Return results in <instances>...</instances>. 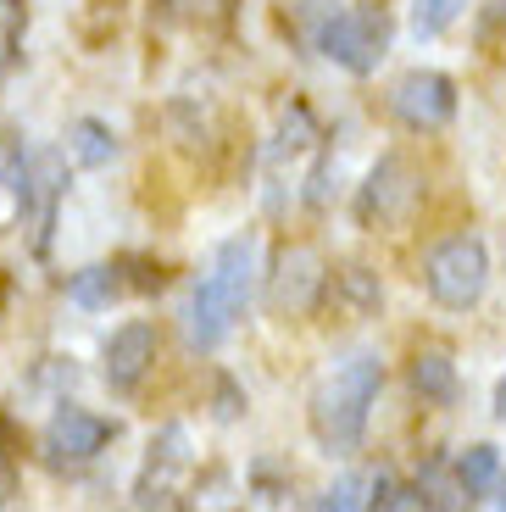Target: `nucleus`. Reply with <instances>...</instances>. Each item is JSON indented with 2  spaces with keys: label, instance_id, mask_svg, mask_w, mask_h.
Returning <instances> with one entry per match:
<instances>
[{
  "label": "nucleus",
  "instance_id": "obj_1",
  "mask_svg": "<svg viewBox=\"0 0 506 512\" xmlns=\"http://www.w3.org/2000/svg\"><path fill=\"white\" fill-rule=\"evenodd\" d=\"M384 390V362L379 351H351L334 373H323L306 401V423H312V440L329 457H356L367 440V418H373V401Z\"/></svg>",
  "mask_w": 506,
  "mask_h": 512
},
{
  "label": "nucleus",
  "instance_id": "obj_2",
  "mask_svg": "<svg viewBox=\"0 0 506 512\" xmlns=\"http://www.w3.org/2000/svg\"><path fill=\"white\" fill-rule=\"evenodd\" d=\"M251 290H256V240L234 234V240H223L212 251V273L184 301V346L201 351V357L223 346L234 334V323H240Z\"/></svg>",
  "mask_w": 506,
  "mask_h": 512
},
{
  "label": "nucleus",
  "instance_id": "obj_3",
  "mask_svg": "<svg viewBox=\"0 0 506 512\" xmlns=\"http://www.w3.org/2000/svg\"><path fill=\"white\" fill-rule=\"evenodd\" d=\"M423 284L445 312H468L490 290V251L479 234H451L423 256Z\"/></svg>",
  "mask_w": 506,
  "mask_h": 512
},
{
  "label": "nucleus",
  "instance_id": "obj_4",
  "mask_svg": "<svg viewBox=\"0 0 506 512\" xmlns=\"http://www.w3.org/2000/svg\"><path fill=\"white\" fill-rule=\"evenodd\" d=\"M390 34L395 28L384 6H345V12L317 23V51L329 56L334 67H345V73L367 78V73H379V62L390 56Z\"/></svg>",
  "mask_w": 506,
  "mask_h": 512
},
{
  "label": "nucleus",
  "instance_id": "obj_5",
  "mask_svg": "<svg viewBox=\"0 0 506 512\" xmlns=\"http://www.w3.org/2000/svg\"><path fill=\"white\" fill-rule=\"evenodd\" d=\"M112 440H117V423L112 418L84 412V407H56L51 423L39 429V457L51 462L56 474H78V468H89V462L101 457Z\"/></svg>",
  "mask_w": 506,
  "mask_h": 512
},
{
  "label": "nucleus",
  "instance_id": "obj_6",
  "mask_svg": "<svg viewBox=\"0 0 506 512\" xmlns=\"http://www.w3.org/2000/svg\"><path fill=\"white\" fill-rule=\"evenodd\" d=\"M329 295V262L317 245H284L267 268V307L279 318H312L317 301Z\"/></svg>",
  "mask_w": 506,
  "mask_h": 512
},
{
  "label": "nucleus",
  "instance_id": "obj_7",
  "mask_svg": "<svg viewBox=\"0 0 506 512\" xmlns=\"http://www.w3.org/2000/svg\"><path fill=\"white\" fill-rule=\"evenodd\" d=\"M418 195H423V173L401 151H390L373 162L367 184L356 190V223L362 229H390V223H401L418 206Z\"/></svg>",
  "mask_w": 506,
  "mask_h": 512
},
{
  "label": "nucleus",
  "instance_id": "obj_8",
  "mask_svg": "<svg viewBox=\"0 0 506 512\" xmlns=\"http://www.w3.org/2000/svg\"><path fill=\"white\" fill-rule=\"evenodd\" d=\"M390 112H395V123L412 128V134H434V128H445L456 117V78L434 73V67L406 73L390 90Z\"/></svg>",
  "mask_w": 506,
  "mask_h": 512
},
{
  "label": "nucleus",
  "instance_id": "obj_9",
  "mask_svg": "<svg viewBox=\"0 0 506 512\" xmlns=\"http://www.w3.org/2000/svg\"><path fill=\"white\" fill-rule=\"evenodd\" d=\"M17 212L34 229V251L51 245V223H56V201L67 195V156L62 151H34L23 167V184H17Z\"/></svg>",
  "mask_w": 506,
  "mask_h": 512
},
{
  "label": "nucleus",
  "instance_id": "obj_10",
  "mask_svg": "<svg viewBox=\"0 0 506 512\" xmlns=\"http://www.w3.org/2000/svg\"><path fill=\"white\" fill-rule=\"evenodd\" d=\"M156 351H162V334H156V323H145V318L123 323V329L106 340V351H101L106 384H112L117 396H134V390L145 384V373L156 368Z\"/></svg>",
  "mask_w": 506,
  "mask_h": 512
},
{
  "label": "nucleus",
  "instance_id": "obj_11",
  "mask_svg": "<svg viewBox=\"0 0 506 512\" xmlns=\"http://www.w3.org/2000/svg\"><path fill=\"white\" fill-rule=\"evenodd\" d=\"M178 468H190V429H184V423H167L162 435L151 440V457H145V474H140V485H134V501H140V507L173 501Z\"/></svg>",
  "mask_w": 506,
  "mask_h": 512
},
{
  "label": "nucleus",
  "instance_id": "obj_12",
  "mask_svg": "<svg viewBox=\"0 0 506 512\" xmlns=\"http://www.w3.org/2000/svg\"><path fill=\"white\" fill-rule=\"evenodd\" d=\"M406 384H412V396H423L429 407H451L456 401V362L451 351L429 346L412 357V368H406Z\"/></svg>",
  "mask_w": 506,
  "mask_h": 512
},
{
  "label": "nucleus",
  "instance_id": "obj_13",
  "mask_svg": "<svg viewBox=\"0 0 506 512\" xmlns=\"http://www.w3.org/2000/svg\"><path fill=\"white\" fill-rule=\"evenodd\" d=\"M128 290V279H123V268H106V262H95V268H78L73 279H67V301L73 307H84V312H101V307H112L117 295Z\"/></svg>",
  "mask_w": 506,
  "mask_h": 512
},
{
  "label": "nucleus",
  "instance_id": "obj_14",
  "mask_svg": "<svg viewBox=\"0 0 506 512\" xmlns=\"http://www.w3.org/2000/svg\"><path fill=\"white\" fill-rule=\"evenodd\" d=\"M67 151H73L78 167H106L117 156V134L101 117H78V123L67 128Z\"/></svg>",
  "mask_w": 506,
  "mask_h": 512
},
{
  "label": "nucleus",
  "instance_id": "obj_15",
  "mask_svg": "<svg viewBox=\"0 0 506 512\" xmlns=\"http://www.w3.org/2000/svg\"><path fill=\"white\" fill-rule=\"evenodd\" d=\"M451 474H456V485H462V496L479 501L484 490L501 479V451H495V446H468L462 457L451 462Z\"/></svg>",
  "mask_w": 506,
  "mask_h": 512
},
{
  "label": "nucleus",
  "instance_id": "obj_16",
  "mask_svg": "<svg viewBox=\"0 0 506 512\" xmlns=\"http://www.w3.org/2000/svg\"><path fill=\"white\" fill-rule=\"evenodd\" d=\"M329 284H334V295H345V301H351L356 312H379V307H384V284H379V273L362 268V262L340 268Z\"/></svg>",
  "mask_w": 506,
  "mask_h": 512
},
{
  "label": "nucleus",
  "instance_id": "obj_17",
  "mask_svg": "<svg viewBox=\"0 0 506 512\" xmlns=\"http://www.w3.org/2000/svg\"><path fill=\"white\" fill-rule=\"evenodd\" d=\"M462 6H468V0H412V34H418V39H440L445 28L456 23Z\"/></svg>",
  "mask_w": 506,
  "mask_h": 512
},
{
  "label": "nucleus",
  "instance_id": "obj_18",
  "mask_svg": "<svg viewBox=\"0 0 506 512\" xmlns=\"http://www.w3.org/2000/svg\"><path fill=\"white\" fill-rule=\"evenodd\" d=\"M362 479H356V474H345V479H334V485L329 490H323V496H317V507H367V496H362Z\"/></svg>",
  "mask_w": 506,
  "mask_h": 512
},
{
  "label": "nucleus",
  "instance_id": "obj_19",
  "mask_svg": "<svg viewBox=\"0 0 506 512\" xmlns=\"http://www.w3.org/2000/svg\"><path fill=\"white\" fill-rule=\"evenodd\" d=\"M17 501V462L0 451V507H12Z\"/></svg>",
  "mask_w": 506,
  "mask_h": 512
},
{
  "label": "nucleus",
  "instance_id": "obj_20",
  "mask_svg": "<svg viewBox=\"0 0 506 512\" xmlns=\"http://www.w3.org/2000/svg\"><path fill=\"white\" fill-rule=\"evenodd\" d=\"M490 412H495V418H501V423H506V379H501V384H495V396H490Z\"/></svg>",
  "mask_w": 506,
  "mask_h": 512
}]
</instances>
